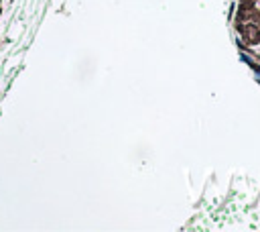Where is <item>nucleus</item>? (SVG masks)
Masks as SVG:
<instances>
[{
    "label": "nucleus",
    "instance_id": "1",
    "mask_svg": "<svg viewBox=\"0 0 260 232\" xmlns=\"http://www.w3.org/2000/svg\"><path fill=\"white\" fill-rule=\"evenodd\" d=\"M238 29L248 41L260 39V0H242L238 12Z\"/></svg>",
    "mask_w": 260,
    "mask_h": 232
}]
</instances>
